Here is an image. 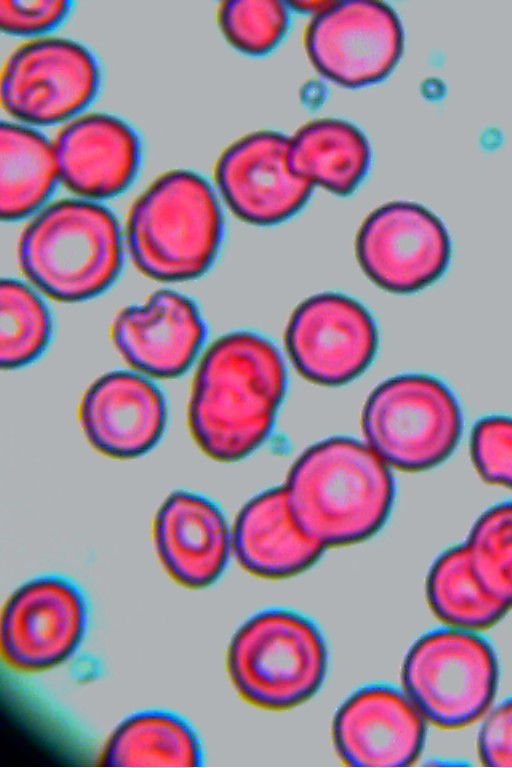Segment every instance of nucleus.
<instances>
[{
    "label": "nucleus",
    "mask_w": 512,
    "mask_h": 768,
    "mask_svg": "<svg viewBox=\"0 0 512 768\" xmlns=\"http://www.w3.org/2000/svg\"><path fill=\"white\" fill-rule=\"evenodd\" d=\"M285 386L284 363L269 340L250 331L222 336L193 380L188 426L194 441L216 461L247 456L271 431Z\"/></svg>",
    "instance_id": "nucleus-1"
},
{
    "label": "nucleus",
    "mask_w": 512,
    "mask_h": 768,
    "mask_svg": "<svg viewBox=\"0 0 512 768\" xmlns=\"http://www.w3.org/2000/svg\"><path fill=\"white\" fill-rule=\"evenodd\" d=\"M283 487L299 526L324 548L372 536L394 497L390 467L365 442L345 437L307 449Z\"/></svg>",
    "instance_id": "nucleus-2"
},
{
    "label": "nucleus",
    "mask_w": 512,
    "mask_h": 768,
    "mask_svg": "<svg viewBox=\"0 0 512 768\" xmlns=\"http://www.w3.org/2000/svg\"><path fill=\"white\" fill-rule=\"evenodd\" d=\"M222 215L209 183L186 169L168 171L130 209L126 237L136 267L150 278H196L212 264L222 237Z\"/></svg>",
    "instance_id": "nucleus-3"
},
{
    "label": "nucleus",
    "mask_w": 512,
    "mask_h": 768,
    "mask_svg": "<svg viewBox=\"0 0 512 768\" xmlns=\"http://www.w3.org/2000/svg\"><path fill=\"white\" fill-rule=\"evenodd\" d=\"M25 276L44 294L63 302L104 291L122 264V240L115 216L97 203L64 199L40 211L18 244Z\"/></svg>",
    "instance_id": "nucleus-4"
},
{
    "label": "nucleus",
    "mask_w": 512,
    "mask_h": 768,
    "mask_svg": "<svg viewBox=\"0 0 512 768\" xmlns=\"http://www.w3.org/2000/svg\"><path fill=\"white\" fill-rule=\"evenodd\" d=\"M226 665L244 701L263 710L285 711L303 704L321 687L328 651L313 621L289 609L272 608L237 629Z\"/></svg>",
    "instance_id": "nucleus-5"
},
{
    "label": "nucleus",
    "mask_w": 512,
    "mask_h": 768,
    "mask_svg": "<svg viewBox=\"0 0 512 768\" xmlns=\"http://www.w3.org/2000/svg\"><path fill=\"white\" fill-rule=\"evenodd\" d=\"M462 412L439 378L409 373L387 379L367 399L365 443L390 468L419 472L446 460L462 432Z\"/></svg>",
    "instance_id": "nucleus-6"
},
{
    "label": "nucleus",
    "mask_w": 512,
    "mask_h": 768,
    "mask_svg": "<svg viewBox=\"0 0 512 768\" xmlns=\"http://www.w3.org/2000/svg\"><path fill=\"white\" fill-rule=\"evenodd\" d=\"M498 663L478 632L442 627L421 635L402 666V686L427 723L461 729L484 716L493 702Z\"/></svg>",
    "instance_id": "nucleus-7"
},
{
    "label": "nucleus",
    "mask_w": 512,
    "mask_h": 768,
    "mask_svg": "<svg viewBox=\"0 0 512 768\" xmlns=\"http://www.w3.org/2000/svg\"><path fill=\"white\" fill-rule=\"evenodd\" d=\"M304 44L324 77L345 87H361L393 70L403 51L404 33L397 13L384 2L330 1L313 15Z\"/></svg>",
    "instance_id": "nucleus-8"
},
{
    "label": "nucleus",
    "mask_w": 512,
    "mask_h": 768,
    "mask_svg": "<svg viewBox=\"0 0 512 768\" xmlns=\"http://www.w3.org/2000/svg\"><path fill=\"white\" fill-rule=\"evenodd\" d=\"M88 604L71 580L39 576L18 587L0 620V650L5 664L20 673L43 672L66 662L87 631Z\"/></svg>",
    "instance_id": "nucleus-9"
},
{
    "label": "nucleus",
    "mask_w": 512,
    "mask_h": 768,
    "mask_svg": "<svg viewBox=\"0 0 512 768\" xmlns=\"http://www.w3.org/2000/svg\"><path fill=\"white\" fill-rule=\"evenodd\" d=\"M356 253L375 284L408 294L442 277L452 245L447 228L432 211L415 202L393 201L366 217L357 234Z\"/></svg>",
    "instance_id": "nucleus-10"
},
{
    "label": "nucleus",
    "mask_w": 512,
    "mask_h": 768,
    "mask_svg": "<svg viewBox=\"0 0 512 768\" xmlns=\"http://www.w3.org/2000/svg\"><path fill=\"white\" fill-rule=\"evenodd\" d=\"M98 83L97 63L82 44L62 37L33 39L7 57L1 74V103L23 121L53 123L86 106Z\"/></svg>",
    "instance_id": "nucleus-11"
},
{
    "label": "nucleus",
    "mask_w": 512,
    "mask_h": 768,
    "mask_svg": "<svg viewBox=\"0 0 512 768\" xmlns=\"http://www.w3.org/2000/svg\"><path fill=\"white\" fill-rule=\"evenodd\" d=\"M285 342L303 377L335 386L353 380L368 367L376 353L378 332L358 301L328 292L306 299L294 310Z\"/></svg>",
    "instance_id": "nucleus-12"
},
{
    "label": "nucleus",
    "mask_w": 512,
    "mask_h": 768,
    "mask_svg": "<svg viewBox=\"0 0 512 768\" xmlns=\"http://www.w3.org/2000/svg\"><path fill=\"white\" fill-rule=\"evenodd\" d=\"M290 137L275 131L250 133L219 156L215 180L229 208L242 220L272 225L294 215L312 185L289 163Z\"/></svg>",
    "instance_id": "nucleus-13"
},
{
    "label": "nucleus",
    "mask_w": 512,
    "mask_h": 768,
    "mask_svg": "<svg viewBox=\"0 0 512 768\" xmlns=\"http://www.w3.org/2000/svg\"><path fill=\"white\" fill-rule=\"evenodd\" d=\"M426 723L403 689L368 684L355 690L339 707L332 739L346 765L409 766L423 749Z\"/></svg>",
    "instance_id": "nucleus-14"
},
{
    "label": "nucleus",
    "mask_w": 512,
    "mask_h": 768,
    "mask_svg": "<svg viewBox=\"0 0 512 768\" xmlns=\"http://www.w3.org/2000/svg\"><path fill=\"white\" fill-rule=\"evenodd\" d=\"M78 415L94 449L110 458L133 459L157 445L168 413L162 392L148 377L118 370L88 387Z\"/></svg>",
    "instance_id": "nucleus-15"
},
{
    "label": "nucleus",
    "mask_w": 512,
    "mask_h": 768,
    "mask_svg": "<svg viewBox=\"0 0 512 768\" xmlns=\"http://www.w3.org/2000/svg\"><path fill=\"white\" fill-rule=\"evenodd\" d=\"M205 338L198 308L171 290L153 293L142 305L123 309L112 324V339L125 361L138 373L174 378L184 373Z\"/></svg>",
    "instance_id": "nucleus-16"
},
{
    "label": "nucleus",
    "mask_w": 512,
    "mask_h": 768,
    "mask_svg": "<svg viewBox=\"0 0 512 768\" xmlns=\"http://www.w3.org/2000/svg\"><path fill=\"white\" fill-rule=\"evenodd\" d=\"M153 542L167 574L179 585L201 589L214 583L232 552L231 531L220 509L187 490L169 494L153 521Z\"/></svg>",
    "instance_id": "nucleus-17"
},
{
    "label": "nucleus",
    "mask_w": 512,
    "mask_h": 768,
    "mask_svg": "<svg viewBox=\"0 0 512 768\" xmlns=\"http://www.w3.org/2000/svg\"><path fill=\"white\" fill-rule=\"evenodd\" d=\"M58 177L71 191L107 198L124 190L140 161L135 131L120 118L90 113L74 118L53 142Z\"/></svg>",
    "instance_id": "nucleus-18"
},
{
    "label": "nucleus",
    "mask_w": 512,
    "mask_h": 768,
    "mask_svg": "<svg viewBox=\"0 0 512 768\" xmlns=\"http://www.w3.org/2000/svg\"><path fill=\"white\" fill-rule=\"evenodd\" d=\"M240 566L264 579H283L312 566L325 549L295 520L284 487L267 490L239 512L231 531Z\"/></svg>",
    "instance_id": "nucleus-19"
},
{
    "label": "nucleus",
    "mask_w": 512,
    "mask_h": 768,
    "mask_svg": "<svg viewBox=\"0 0 512 768\" xmlns=\"http://www.w3.org/2000/svg\"><path fill=\"white\" fill-rule=\"evenodd\" d=\"M371 150L365 135L350 122L323 118L303 125L290 137L291 169L312 186L337 194L356 189L367 173Z\"/></svg>",
    "instance_id": "nucleus-20"
},
{
    "label": "nucleus",
    "mask_w": 512,
    "mask_h": 768,
    "mask_svg": "<svg viewBox=\"0 0 512 768\" xmlns=\"http://www.w3.org/2000/svg\"><path fill=\"white\" fill-rule=\"evenodd\" d=\"M202 760L198 735L182 717L147 710L125 718L101 752L105 766L194 767Z\"/></svg>",
    "instance_id": "nucleus-21"
},
{
    "label": "nucleus",
    "mask_w": 512,
    "mask_h": 768,
    "mask_svg": "<svg viewBox=\"0 0 512 768\" xmlns=\"http://www.w3.org/2000/svg\"><path fill=\"white\" fill-rule=\"evenodd\" d=\"M58 177L53 144L22 125L0 124V216L16 220L40 206Z\"/></svg>",
    "instance_id": "nucleus-22"
},
{
    "label": "nucleus",
    "mask_w": 512,
    "mask_h": 768,
    "mask_svg": "<svg viewBox=\"0 0 512 768\" xmlns=\"http://www.w3.org/2000/svg\"><path fill=\"white\" fill-rule=\"evenodd\" d=\"M426 596L433 614L446 626L479 632L509 610L482 583L463 544L448 548L432 564Z\"/></svg>",
    "instance_id": "nucleus-23"
},
{
    "label": "nucleus",
    "mask_w": 512,
    "mask_h": 768,
    "mask_svg": "<svg viewBox=\"0 0 512 768\" xmlns=\"http://www.w3.org/2000/svg\"><path fill=\"white\" fill-rule=\"evenodd\" d=\"M51 333L48 310L25 284L3 279L0 283V365L15 369L35 360Z\"/></svg>",
    "instance_id": "nucleus-24"
},
{
    "label": "nucleus",
    "mask_w": 512,
    "mask_h": 768,
    "mask_svg": "<svg viewBox=\"0 0 512 768\" xmlns=\"http://www.w3.org/2000/svg\"><path fill=\"white\" fill-rule=\"evenodd\" d=\"M485 587L512 608V501L487 509L473 524L464 542Z\"/></svg>",
    "instance_id": "nucleus-25"
},
{
    "label": "nucleus",
    "mask_w": 512,
    "mask_h": 768,
    "mask_svg": "<svg viewBox=\"0 0 512 768\" xmlns=\"http://www.w3.org/2000/svg\"><path fill=\"white\" fill-rule=\"evenodd\" d=\"M217 18L227 40L251 55L277 45L289 22L286 4L276 0H227L220 4Z\"/></svg>",
    "instance_id": "nucleus-26"
},
{
    "label": "nucleus",
    "mask_w": 512,
    "mask_h": 768,
    "mask_svg": "<svg viewBox=\"0 0 512 768\" xmlns=\"http://www.w3.org/2000/svg\"><path fill=\"white\" fill-rule=\"evenodd\" d=\"M470 453L485 482L512 490V417L489 415L479 419L471 431Z\"/></svg>",
    "instance_id": "nucleus-27"
},
{
    "label": "nucleus",
    "mask_w": 512,
    "mask_h": 768,
    "mask_svg": "<svg viewBox=\"0 0 512 768\" xmlns=\"http://www.w3.org/2000/svg\"><path fill=\"white\" fill-rule=\"evenodd\" d=\"M66 0H0V27L12 34H31L57 25L68 13Z\"/></svg>",
    "instance_id": "nucleus-28"
},
{
    "label": "nucleus",
    "mask_w": 512,
    "mask_h": 768,
    "mask_svg": "<svg viewBox=\"0 0 512 768\" xmlns=\"http://www.w3.org/2000/svg\"><path fill=\"white\" fill-rule=\"evenodd\" d=\"M477 745L484 765L512 767V697L488 710Z\"/></svg>",
    "instance_id": "nucleus-29"
},
{
    "label": "nucleus",
    "mask_w": 512,
    "mask_h": 768,
    "mask_svg": "<svg viewBox=\"0 0 512 768\" xmlns=\"http://www.w3.org/2000/svg\"><path fill=\"white\" fill-rule=\"evenodd\" d=\"M330 1H296L290 4L298 9L305 11H313L315 14L325 8Z\"/></svg>",
    "instance_id": "nucleus-30"
}]
</instances>
